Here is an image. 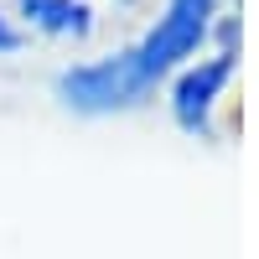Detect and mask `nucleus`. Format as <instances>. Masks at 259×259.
I'll return each mask as SVG.
<instances>
[{"label": "nucleus", "mask_w": 259, "mask_h": 259, "mask_svg": "<svg viewBox=\"0 0 259 259\" xmlns=\"http://www.w3.org/2000/svg\"><path fill=\"white\" fill-rule=\"evenodd\" d=\"M207 16H212V0H171L161 26L150 31L145 41L124 47L104 62H83V68H68L57 78V94L83 114H109L135 104L156 78H166L182 57H192L207 36Z\"/></svg>", "instance_id": "1"}, {"label": "nucleus", "mask_w": 259, "mask_h": 259, "mask_svg": "<svg viewBox=\"0 0 259 259\" xmlns=\"http://www.w3.org/2000/svg\"><path fill=\"white\" fill-rule=\"evenodd\" d=\"M233 73V57H212L202 62V68H192L182 83H177V124L182 130H207V109H212V99H218V89L228 83Z\"/></svg>", "instance_id": "2"}, {"label": "nucleus", "mask_w": 259, "mask_h": 259, "mask_svg": "<svg viewBox=\"0 0 259 259\" xmlns=\"http://www.w3.org/2000/svg\"><path fill=\"white\" fill-rule=\"evenodd\" d=\"M21 16L52 36H89V6L83 0H21Z\"/></svg>", "instance_id": "3"}, {"label": "nucleus", "mask_w": 259, "mask_h": 259, "mask_svg": "<svg viewBox=\"0 0 259 259\" xmlns=\"http://www.w3.org/2000/svg\"><path fill=\"white\" fill-rule=\"evenodd\" d=\"M16 47H21V31L11 26L6 16H0V52H16Z\"/></svg>", "instance_id": "4"}]
</instances>
